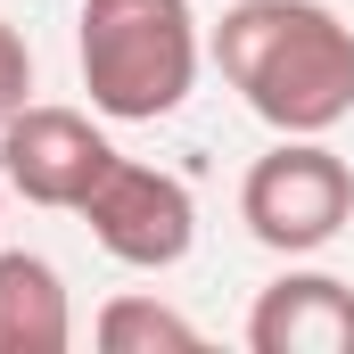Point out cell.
I'll list each match as a JSON object with an SVG mask.
<instances>
[{
    "label": "cell",
    "instance_id": "1",
    "mask_svg": "<svg viewBox=\"0 0 354 354\" xmlns=\"http://www.w3.org/2000/svg\"><path fill=\"white\" fill-rule=\"evenodd\" d=\"M214 66L272 132H338L354 115V25L330 0H231Z\"/></svg>",
    "mask_w": 354,
    "mask_h": 354
},
{
    "label": "cell",
    "instance_id": "2",
    "mask_svg": "<svg viewBox=\"0 0 354 354\" xmlns=\"http://www.w3.org/2000/svg\"><path fill=\"white\" fill-rule=\"evenodd\" d=\"M198 17L189 0H83L75 17V66L107 124H157L198 83Z\"/></svg>",
    "mask_w": 354,
    "mask_h": 354
},
{
    "label": "cell",
    "instance_id": "3",
    "mask_svg": "<svg viewBox=\"0 0 354 354\" xmlns=\"http://www.w3.org/2000/svg\"><path fill=\"white\" fill-rule=\"evenodd\" d=\"M239 223L256 248L288 256V264L322 256L354 223V165L322 132H280V149H264L239 181Z\"/></svg>",
    "mask_w": 354,
    "mask_h": 354
},
{
    "label": "cell",
    "instance_id": "4",
    "mask_svg": "<svg viewBox=\"0 0 354 354\" xmlns=\"http://www.w3.org/2000/svg\"><path fill=\"white\" fill-rule=\"evenodd\" d=\"M115 157H124V149L91 124L83 107L25 99V107L0 124V181H8L25 206H50V214H83V198L99 189V174H107Z\"/></svg>",
    "mask_w": 354,
    "mask_h": 354
},
{
    "label": "cell",
    "instance_id": "5",
    "mask_svg": "<svg viewBox=\"0 0 354 354\" xmlns=\"http://www.w3.org/2000/svg\"><path fill=\"white\" fill-rule=\"evenodd\" d=\"M83 223L91 239L115 256V264L132 272H174L189 256V239H198V198H189V181L157 174V165H140V157H115L99 189L83 198Z\"/></svg>",
    "mask_w": 354,
    "mask_h": 354
},
{
    "label": "cell",
    "instance_id": "6",
    "mask_svg": "<svg viewBox=\"0 0 354 354\" xmlns=\"http://www.w3.org/2000/svg\"><path fill=\"white\" fill-rule=\"evenodd\" d=\"M256 354H354V288L338 272H280L256 313H248Z\"/></svg>",
    "mask_w": 354,
    "mask_h": 354
},
{
    "label": "cell",
    "instance_id": "7",
    "mask_svg": "<svg viewBox=\"0 0 354 354\" xmlns=\"http://www.w3.org/2000/svg\"><path fill=\"white\" fill-rule=\"evenodd\" d=\"M75 346V305L50 256L8 248L0 256V354H66Z\"/></svg>",
    "mask_w": 354,
    "mask_h": 354
},
{
    "label": "cell",
    "instance_id": "8",
    "mask_svg": "<svg viewBox=\"0 0 354 354\" xmlns=\"http://www.w3.org/2000/svg\"><path fill=\"white\" fill-rule=\"evenodd\" d=\"M91 338L107 354H189L198 346V322L174 313V305H157V297H107L99 322H91Z\"/></svg>",
    "mask_w": 354,
    "mask_h": 354
},
{
    "label": "cell",
    "instance_id": "9",
    "mask_svg": "<svg viewBox=\"0 0 354 354\" xmlns=\"http://www.w3.org/2000/svg\"><path fill=\"white\" fill-rule=\"evenodd\" d=\"M25 99H33V50H25V33L0 17V124H8Z\"/></svg>",
    "mask_w": 354,
    "mask_h": 354
},
{
    "label": "cell",
    "instance_id": "10",
    "mask_svg": "<svg viewBox=\"0 0 354 354\" xmlns=\"http://www.w3.org/2000/svg\"><path fill=\"white\" fill-rule=\"evenodd\" d=\"M0 214H8V181H0Z\"/></svg>",
    "mask_w": 354,
    "mask_h": 354
}]
</instances>
